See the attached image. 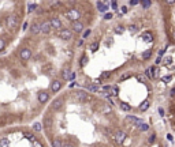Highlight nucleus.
Listing matches in <instances>:
<instances>
[{
  "label": "nucleus",
  "mask_w": 175,
  "mask_h": 147,
  "mask_svg": "<svg viewBox=\"0 0 175 147\" xmlns=\"http://www.w3.org/2000/svg\"><path fill=\"white\" fill-rule=\"evenodd\" d=\"M66 16H67V19L70 22H77L81 18V12H79V10H77V8H70V10L66 12Z\"/></svg>",
  "instance_id": "obj_1"
},
{
  "label": "nucleus",
  "mask_w": 175,
  "mask_h": 147,
  "mask_svg": "<svg viewBox=\"0 0 175 147\" xmlns=\"http://www.w3.org/2000/svg\"><path fill=\"white\" fill-rule=\"evenodd\" d=\"M18 22H19L18 15H15V14H12V15H10V16H8V18H7V26H8V29L14 30L16 26H18Z\"/></svg>",
  "instance_id": "obj_2"
},
{
  "label": "nucleus",
  "mask_w": 175,
  "mask_h": 147,
  "mask_svg": "<svg viewBox=\"0 0 175 147\" xmlns=\"http://www.w3.org/2000/svg\"><path fill=\"white\" fill-rule=\"evenodd\" d=\"M75 95L79 102H90V101H92L90 94H88L86 91H78V93H75Z\"/></svg>",
  "instance_id": "obj_3"
},
{
  "label": "nucleus",
  "mask_w": 175,
  "mask_h": 147,
  "mask_svg": "<svg viewBox=\"0 0 175 147\" xmlns=\"http://www.w3.org/2000/svg\"><path fill=\"white\" fill-rule=\"evenodd\" d=\"M71 31H74V33H82V31H84V23H82L81 21L71 22Z\"/></svg>",
  "instance_id": "obj_4"
},
{
  "label": "nucleus",
  "mask_w": 175,
  "mask_h": 147,
  "mask_svg": "<svg viewBox=\"0 0 175 147\" xmlns=\"http://www.w3.org/2000/svg\"><path fill=\"white\" fill-rule=\"evenodd\" d=\"M59 37L64 41H68V40H71V37H73V31H71L70 29H62L59 31Z\"/></svg>",
  "instance_id": "obj_5"
},
{
  "label": "nucleus",
  "mask_w": 175,
  "mask_h": 147,
  "mask_svg": "<svg viewBox=\"0 0 175 147\" xmlns=\"http://www.w3.org/2000/svg\"><path fill=\"white\" fill-rule=\"evenodd\" d=\"M19 56H21L22 60L27 61V60L32 57V51H30V48H22L21 51H19Z\"/></svg>",
  "instance_id": "obj_6"
},
{
  "label": "nucleus",
  "mask_w": 175,
  "mask_h": 147,
  "mask_svg": "<svg viewBox=\"0 0 175 147\" xmlns=\"http://www.w3.org/2000/svg\"><path fill=\"white\" fill-rule=\"evenodd\" d=\"M114 139H115L116 143H122V142L126 139V132L122 131V129H118L116 132H115V135H114Z\"/></svg>",
  "instance_id": "obj_7"
},
{
  "label": "nucleus",
  "mask_w": 175,
  "mask_h": 147,
  "mask_svg": "<svg viewBox=\"0 0 175 147\" xmlns=\"http://www.w3.org/2000/svg\"><path fill=\"white\" fill-rule=\"evenodd\" d=\"M37 100H38V102L40 103H45L46 101L49 100V93L48 91H38V94H37Z\"/></svg>",
  "instance_id": "obj_8"
},
{
  "label": "nucleus",
  "mask_w": 175,
  "mask_h": 147,
  "mask_svg": "<svg viewBox=\"0 0 175 147\" xmlns=\"http://www.w3.org/2000/svg\"><path fill=\"white\" fill-rule=\"evenodd\" d=\"M49 23H51V26L53 27V29H56V30H62V22H60V19L57 18V16H53V18L49 21Z\"/></svg>",
  "instance_id": "obj_9"
},
{
  "label": "nucleus",
  "mask_w": 175,
  "mask_h": 147,
  "mask_svg": "<svg viewBox=\"0 0 175 147\" xmlns=\"http://www.w3.org/2000/svg\"><path fill=\"white\" fill-rule=\"evenodd\" d=\"M62 86H63L62 82L56 79V80H53V82L51 83V91H52V93H57L60 89H62Z\"/></svg>",
  "instance_id": "obj_10"
},
{
  "label": "nucleus",
  "mask_w": 175,
  "mask_h": 147,
  "mask_svg": "<svg viewBox=\"0 0 175 147\" xmlns=\"http://www.w3.org/2000/svg\"><path fill=\"white\" fill-rule=\"evenodd\" d=\"M52 26L51 23H49V21H45L44 23H41V33H44V34H48L49 31H51Z\"/></svg>",
  "instance_id": "obj_11"
},
{
  "label": "nucleus",
  "mask_w": 175,
  "mask_h": 147,
  "mask_svg": "<svg viewBox=\"0 0 175 147\" xmlns=\"http://www.w3.org/2000/svg\"><path fill=\"white\" fill-rule=\"evenodd\" d=\"M96 5H97V10L100 11V12H105L107 14V11H108V4L107 3H104V2H97L96 3Z\"/></svg>",
  "instance_id": "obj_12"
},
{
  "label": "nucleus",
  "mask_w": 175,
  "mask_h": 147,
  "mask_svg": "<svg viewBox=\"0 0 175 147\" xmlns=\"http://www.w3.org/2000/svg\"><path fill=\"white\" fill-rule=\"evenodd\" d=\"M52 147H64V142L62 138H53L52 139Z\"/></svg>",
  "instance_id": "obj_13"
},
{
  "label": "nucleus",
  "mask_w": 175,
  "mask_h": 147,
  "mask_svg": "<svg viewBox=\"0 0 175 147\" xmlns=\"http://www.w3.org/2000/svg\"><path fill=\"white\" fill-rule=\"evenodd\" d=\"M30 33H32V34H38V33H41V23H37V22H34V23L32 24Z\"/></svg>",
  "instance_id": "obj_14"
},
{
  "label": "nucleus",
  "mask_w": 175,
  "mask_h": 147,
  "mask_svg": "<svg viewBox=\"0 0 175 147\" xmlns=\"http://www.w3.org/2000/svg\"><path fill=\"white\" fill-rule=\"evenodd\" d=\"M62 105H63V101L62 100H55L53 102H52V110H60L62 109Z\"/></svg>",
  "instance_id": "obj_15"
},
{
  "label": "nucleus",
  "mask_w": 175,
  "mask_h": 147,
  "mask_svg": "<svg viewBox=\"0 0 175 147\" xmlns=\"http://www.w3.org/2000/svg\"><path fill=\"white\" fill-rule=\"evenodd\" d=\"M149 106H150V101H148V100H145L144 102L141 103V105L138 106V109H139V112H146L148 109H149Z\"/></svg>",
  "instance_id": "obj_16"
},
{
  "label": "nucleus",
  "mask_w": 175,
  "mask_h": 147,
  "mask_svg": "<svg viewBox=\"0 0 175 147\" xmlns=\"http://www.w3.org/2000/svg\"><path fill=\"white\" fill-rule=\"evenodd\" d=\"M62 78H63V80H70V78H71V71L68 70V68H64V70L62 71Z\"/></svg>",
  "instance_id": "obj_17"
},
{
  "label": "nucleus",
  "mask_w": 175,
  "mask_h": 147,
  "mask_svg": "<svg viewBox=\"0 0 175 147\" xmlns=\"http://www.w3.org/2000/svg\"><path fill=\"white\" fill-rule=\"evenodd\" d=\"M137 128H138L139 131H142V132H144V131H148L149 129V124H146V122H142V121H139V122H137Z\"/></svg>",
  "instance_id": "obj_18"
},
{
  "label": "nucleus",
  "mask_w": 175,
  "mask_h": 147,
  "mask_svg": "<svg viewBox=\"0 0 175 147\" xmlns=\"http://www.w3.org/2000/svg\"><path fill=\"white\" fill-rule=\"evenodd\" d=\"M141 120L139 119H137L136 116H126V119H125V122H134V124H137V122H139Z\"/></svg>",
  "instance_id": "obj_19"
},
{
  "label": "nucleus",
  "mask_w": 175,
  "mask_h": 147,
  "mask_svg": "<svg viewBox=\"0 0 175 147\" xmlns=\"http://www.w3.org/2000/svg\"><path fill=\"white\" fill-rule=\"evenodd\" d=\"M43 127L48 128V129H49V128H51V127H52V119H51V117H48V116H46V117H45V119H44V122H43Z\"/></svg>",
  "instance_id": "obj_20"
},
{
  "label": "nucleus",
  "mask_w": 175,
  "mask_h": 147,
  "mask_svg": "<svg viewBox=\"0 0 175 147\" xmlns=\"http://www.w3.org/2000/svg\"><path fill=\"white\" fill-rule=\"evenodd\" d=\"M33 131H36V132H41V131H43V124H41V122H34V124H33Z\"/></svg>",
  "instance_id": "obj_21"
},
{
  "label": "nucleus",
  "mask_w": 175,
  "mask_h": 147,
  "mask_svg": "<svg viewBox=\"0 0 175 147\" xmlns=\"http://www.w3.org/2000/svg\"><path fill=\"white\" fill-rule=\"evenodd\" d=\"M142 38H144V41H146V42H152V41H153L152 33H145V34L142 35Z\"/></svg>",
  "instance_id": "obj_22"
},
{
  "label": "nucleus",
  "mask_w": 175,
  "mask_h": 147,
  "mask_svg": "<svg viewBox=\"0 0 175 147\" xmlns=\"http://www.w3.org/2000/svg\"><path fill=\"white\" fill-rule=\"evenodd\" d=\"M139 4L142 5V8L146 10V8H149L150 5H152V2H150V0H142V2H139Z\"/></svg>",
  "instance_id": "obj_23"
},
{
  "label": "nucleus",
  "mask_w": 175,
  "mask_h": 147,
  "mask_svg": "<svg viewBox=\"0 0 175 147\" xmlns=\"http://www.w3.org/2000/svg\"><path fill=\"white\" fill-rule=\"evenodd\" d=\"M120 109H122V110H125V112H130L131 110V106L129 105L127 102H122V103H120Z\"/></svg>",
  "instance_id": "obj_24"
},
{
  "label": "nucleus",
  "mask_w": 175,
  "mask_h": 147,
  "mask_svg": "<svg viewBox=\"0 0 175 147\" xmlns=\"http://www.w3.org/2000/svg\"><path fill=\"white\" fill-rule=\"evenodd\" d=\"M88 89H89L92 93H97V91H100V87H98L97 84H89V86H88Z\"/></svg>",
  "instance_id": "obj_25"
},
{
  "label": "nucleus",
  "mask_w": 175,
  "mask_h": 147,
  "mask_svg": "<svg viewBox=\"0 0 175 147\" xmlns=\"http://www.w3.org/2000/svg\"><path fill=\"white\" fill-rule=\"evenodd\" d=\"M36 8H37V4H36V3H29V4H27V12H33Z\"/></svg>",
  "instance_id": "obj_26"
},
{
  "label": "nucleus",
  "mask_w": 175,
  "mask_h": 147,
  "mask_svg": "<svg viewBox=\"0 0 175 147\" xmlns=\"http://www.w3.org/2000/svg\"><path fill=\"white\" fill-rule=\"evenodd\" d=\"M150 56H152V51H146L142 53V59L146 60V59H150Z\"/></svg>",
  "instance_id": "obj_27"
},
{
  "label": "nucleus",
  "mask_w": 175,
  "mask_h": 147,
  "mask_svg": "<svg viewBox=\"0 0 175 147\" xmlns=\"http://www.w3.org/2000/svg\"><path fill=\"white\" fill-rule=\"evenodd\" d=\"M88 63V56L86 54H84V56L81 57V61H79V64H81V67H84V65H86Z\"/></svg>",
  "instance_id": "obj_28"
},
{
  "label": "nucleus",
  "mask_w": 175,
  "mask_h": 147,
  "mask_svg": "<svg viewBox=\"0 0 175 147\" xmlns=\"http://www.w3.org/2000/svg\"><path fill=\"white\" fill-rule=\"evenodd\" d=\"M25 138H26V139H30V140H33V142H34V140H36L34 135H33V133H32V132H26V133H25Z\"/></svg>",
  "instance_id": "obj_29"
},
{
  "label": "nucleus",
  "mask_w": 175,
  "mask_h": 147,
  "mask_svg": "<svg viewBox=\"0 0 175 147\" xmlns=\"http://www.w3.org/2000/svg\"><path fill=\"white\" fill-rule=\"evenodd\" d=\"M90 49H92V52H96L98 49V42L96 41V42H92V45H90Z\"/></svg>",
  "instance_id": "obj_30"
},
{
  "label": "nucleus",
  "mask_w": 175,
  "mask_h": 147,
  "mask_svg": "<svg viewBox=\"0 0 175 147\" xmlns=\"http://www.w3.org/2000/svg\"><path fill=\"white\" fill-rule=\"evenodd\" d=\"M137 80H139L141 83H146V78L144 75H137Z\"/></svg>",
  "instance_id": "obj_31"
},
{
  "label": "nucleus",
  "mask_w": 175,
  "mask_h": 147,
  "mask_svg": "<svg viewBox=\"0 0 175 147\" xmlns=\"http://www.w3.org/2000/svg\"><path fill=\"white\" fill-rule=\"evenodd\" d=\"M109 76H111V72H108V71H107V72H103V74H101L100 78H101V79H108Z\"/></svg>",
  "instance_id": "obj_32"
},
{
  "label": "nucleus",
  "mask_w": 175,
  "mask_h": 147,
  "mask_svg": "<svg viewBox=\"0 0 175 147\" xmlns=\"http://www.w3.org/2000/svg\"><path fill=\"white\" fill-rule=\"evenodd\" d=\"M171 79H172L171 75H166V76H163V78H161V80L166 82V83H168V82H171Z\"/></svg>",
  "instance_id": "obj_33"
},
{
  "label": "nucleus",
  "mask_w": 175,
  "mask_h": 147,
  "mask_svg": "<svg viewBox=\"0 0 175 147\" xmlns=\"http://www.w3.org/2000/svg\"><path fill=\"white\" fill-rule=\"evenodd\" d=\"M115 33H116V34H122V33H123V26H116V27H115Z\"/></svg>",
  "instance_id": "obj_34"
},
{
  "label": "nucleus",
  "mask_w": 175,
  "mask_h": 147,
  "mask_svg": "<svg viewBox=\"0 0 175 147\" xmlns=\"http://www.w3.org/2000/svg\"><path fill=\"white\" fill-rule=\"evenodd\" d=\"M118 93H119V89H118V87H112L111 89V95H118Z\"/></svg>",
  "instance_id": "obj_35"
},
{
  "label": "nucleus",
  "mask_w": 175,
  "mask_h": 147,
  "mask_svg": "<svg viewBox=\"0 0 175 147\" xmlns=\"http://www.w3.org/2000/svg\"><path fill=\"white\" fill-rule=\"evenodd\" d=\"M4 48H5V41L3 40V38H0V52H2Z\"/></svg>",
  "instance_id": "obj_36"
},
{
  "label": "nucleus",
  "mask_w": 175,
  "mask_h": 147,
  "mask_svg": "<svg viewBox=\"0 0 175 147\" xmlns=\"http://www.w3.org/2000/svg\"><path fill=\"white\" fill-rule=\"evenodd\" d=\"M114 18V15H112L111 12H107L105 15H104V19H105V21H109V19H112Z\"/></svg>",
  "instance_id": "obj_37"
},
{
  "label": "nucleus",
  "mask_w": 175,
  "mask_h": 147,
  "mask_svg": "<svg viewBox=\"0 0 175 147\" xmlns=\"http://www.w3.org/2000/svg\"><path fill=\"white\" fill-rule=\"evenodd\" d=\"M111 8L112 10H118V2H111Z\"/></svg>",
  "instance_id": "obj_38"
},
{
  "label": "nucleus",
  "mask_w": 175,
  "mask_h": 147,
  "mask_svg": "<svg viewBox=\"0 0 175 147\" xmlns=\"http://www.w3.org/2000/svg\"><path fill=\"white\" fill-rule=\"evenodd\" d=\"M155 139H156V133H152V135L149 136V143H153V142H155Z\"/></svg>",
  "instance_id": "obj_39"
},
{
  "label": "nucleus",
  "mask_w": 175,
  "mask_h": 147,
  "mask_svg": "<svg viewBox=\"0 0 175 147\" xmlns=\"http://www.w3.org/2000/svg\"><path fill=\"white\" fill-rule=\"evenodd\" d=\"M89 34H90V30H89V29H88V30H85L84 35H82V40H85V38H86V37H88V35H89Z\"/></svg>",
  "instance_id": "obj_40"
},
{
  "label": "nucleus",
  "mask_w": 175,
  "mask_h": 147,
  "mask_svg": "<svg viewBox=\"0 0 175 147\" xmlns=\"http://www.w3.org/2000/svg\"><path fill=\"white\" fill-rule=\"evenodd\" d=\"M103 112H107V113H108V112H111V109H109V106H108V105H104Z\"/></svg>",
  "instance_id": "obj_41"
},
{
  "label": "nucleus",
  "mask_w": 175,
  "mask_h": 147,
  "mask_svg": "<svg viewBox=\"0 0 175 147\" xmlns=\"http://www.w3.org/2000/svg\"><path fill=\"white\" fill-rule=\"evenodd\" d=\"M129 29H130L131 33H134V31H136V29H137V26H136V24H131V26L129 27Z\"/></svg>",
  "instance_id": "obj_42"
},
{
  "label": "nucleus",
  "mask_w": 175,
  "mask_h": 147,
  "mask_svg": "<svg viewBox=\"0 0 175 147\" xmlns=\"http://www.w3.org/2000/svg\"><path fill=\"white\" fill-rule=\"evenodd\" d=\"M130 4H131V5H137V4H139V0H131Z\"/></svg>",
  "instance_id": "obj_43"
},
{
  "label": "nucleus",
  "mask_w": 175,
  "mask_h": 147,
  "mask_svg": "<svg viewBox=\"0 0 175 147\" xmlns=\"http://www.w3.org/2000/svg\"><path fill=\"white\" fill-rule=\"evenodd\" d=\"M127 11H129V7H127V5H123V7H122V12H123V14H126Z\"/></svg>",
  "instance_id": "obj_44"
},
{
  "label": "nucleus",
  "mask_w": 175,
  "mask_h": 147,
  "mask_svg": "<svg viewBox=\"0 0 175 147\" xmlns=\"http://www.w3.org/2000/svg\"><path fill=\"white\" fill-rule=\"evenodd\" d=\"M166 138H167V140H168V142H172V140H174V139H172V135H170V133H167Z\"/></svg>",
  "instance_id": "obj_45"
},
{
  "label": "nucleus",
  "mask_w": 175,
  "mask_h": 147,
  "mask_svg": "<svg viewBox=\"0 0 175 147\" xmlns=\"http://www.w3.org/2000/svg\"><path fill=\"white\" fill-rule=\"evenodd\" d=\"M166 4H168V5H174V4H175V2H174V0H167Z\"/></svg>",
  "instance_id": "obj_46"
},
{
  "label": "nucleus",
  "mask_w": 175,
  "mask_h": 147,
  "mask_svg": "<svg viewBox=\"0 0 175 147\" xmlns=\"http://www.w3.org/2000/svg\"><path fill=\"white\" fill-rule=\"evenodd\" d=\"M159 114H160V116H164V109L163 108H159Z\"/></svg>",
  "instance_id": "obj_47"
},
{
  "label": "nucleus",
  "mask_w": 175,
  "mask_h": 147,
  "mask_svg": "<svg viewBox=\"0 0 175 147\" xmlns=\"http://www.w3.org/2000/svg\"><path fill=\"white\" fill-rule=\"evenodd\" d=\"M164 61H166L167 64H170V63H171L172 60H171V57H166V59H164Z\"/></svg>",
  "instance_id": "obj_48"
},
{
  "label": "nucleus",
  "mask_w": 175,
  "mask_h": 147,
  "mask_svg": "<svg viewBox=\"0 0 175 147\" xmlns=\"http://www.w3.org/2000/svg\"><path fill=\"white\" fill-rule=\"evenodd\" d=\"M27 29V22H23V24H22V30H26Z\"/></svg>",
  "instance_id": "obj_49"
},
{
  "label": "nucleus",
  "mask_w": 175,
  "mask_h": 147,
  "mask_svg": "<svg viewBox=\"0 0 175 147\" xmlns=\"http://www.w3.org/2000/svg\"><path fill=\"white\" fill-rule=\"evenodd\" d=\"M34 146H36V147H43V144H41L40 142H36V140H34Z\"/></svg>",
  "instance_id": "obj_50"
},
{
  "label": "nucleus",
  "mask_w": 175,
  "mask_h": 147,
  "mask_svg": "<svg viewBox=\"0 0 175 147\" xmlns=\"http://www.w3.org/2000/svg\"><path fill=\"white\" fill-rule=\"evenodd\" d=\"M64 147H75V146H73V144H70V143H64Z\"/></svg>",
  "instance_id": "obj_51"
},
{
  "label": "nucleus",
  "mask_w": 175,
  "mask_h": 147,
  "mask_svg": "<svg viewBox=\"0 0 175 147\" xmlns=\"http://www.w3.org/2000/svg\"><path fill=\"white\" fill-rule=\"evenodd\" d=\"M160 61H161V57H159V56H157V59H156V64H159Z\"/></svg>",
  "instance_id": "obj_52"
},
{
  "label": "nucleus",
  "mask_w": 175,
  "mask_h": 147,
  "mask_svg": "<svg viewBox=\"0 0 175 147\" xmlns=\"http://www.w3.org/2000/svg\"><path fill=\"white\" fill-rule=\"evenodd\" d=\"M68 86H70V89H71V87H74V86H75V82H71V83L68 84Z\"/></svg>",
  "instance_id": "obj_53"
},
{
  "label": "nucleus",
  "mask_w": 175,
  "mask_h": 147,
  "mask_svg": "<svg viewBox=\"0 0 175 147\" xmlns=\"http://www.w3.org/2000/svg\"><path fill=\"white\" fill-rule=\"evenodd\" d=\"M172 40L175 41V30H174V33H172Z\"/></svg>",
  "instance_id": "obj_54"
}]
</instances>
